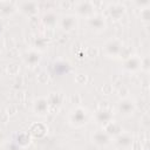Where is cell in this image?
Wrapping results in <instances>:
<instances>
[{
    "mask_svg": "<svg viewBox=\"0 0 150 150\" xmlns=\"http://www.w3.org/2000/svg\"><path fill=\"white\" fill-rule=\"evenodd\" d=\"M124 43L118 38H111L103 45V53L108 57H118L123 49Z\"/></svg>",
    "mask_w": 150,
    "mask_h": 150,
    "instance_id": "obj_2",
    "label": "cell"
},
{
    "mask_svg": "<svg viewBox=\"0 0 150 150\" xmlns=\"http://www.w3.org/2000/svg\"><path fill=\"white\" fill-rule=\"evenodd\" d=\"M123 68L130 74H135L141 70V57L138 55H130L123 62Z\"/></svg>",
    "mask_w": 150,
    "mask_h": 150,
    "instance_id": "obj_12",
    "label": "cell"
},
{
    "mask_svg": "<svg viewBox=\"0 0 150 150\" xmlns=\"http://www.w3.org/2000/svg\"><path fill=\"white\" fill-rule=\"evenodd\" d=\"M48 103H49V112L56 107L57 109L61 107V102H62V95L61 93H52L48 97Z\"/></svg>",
    "mask_w": 150,
    "mask_h": 150,
    "instance_id": "obj_21",
    "label": "cell"
},
{
    "mask_svg": "<svg viewBox=\"0 0 150 150\" xmlns=\"http://www.w3.org/2000/svg\"><path fill=\"white\" fill-rule=\"evenodd\" d=\"M141 70L148 73L149 71V56L145 55L144 57H141Z\"/></svg>",
    "mask_w": 150,
    "mask_h": 150,
    "instance_id": "obj_23",
    "label": "cell"
},
{
    "mask_svg": "<svg viewBox=\"0 0 150 150\" xmlns=\"http://www.w3.org/2000/svg\"><path fill=\"white\" fill-rule=\"evenodd\" d=\"M18 11L16 4L11 1H0V19L12 16Z\"/></svg>",
    "mask_w": 150,
    "mask_h": 150,
    "instance_id": "obj_17",
    "label": "cell"
},
{
    "mask_svg": "<svg viewBox=\"0 0 150 150\" xmlns=\"http://www.w3.org/2000/svg\"><path fill=\"white\" fill-rule=\"evenodd\" d=\"M28 134L30 135L32 139H41L48 134V127L41 122H34L28 128Z\"/></svg>",
    "mask_w": 150,
    "mask_h": 150,
    "instance_id": "obj_9",
    "label": "cell"
},
{
    "mask_svg": "<svg viewBox=\"0 0 150 150\" xmlns=\"http://www.w3.org/2000/svg\"><path fill=\"white\" fill-rule=\"evenodd\" d=\"M16 8L20 13H22L25 16H34L39 12V4L35 1H21L16 4Z\"/></svg>",
    "mask_w": 150,
    "mask_h": 150,
    "instance_id": "obj_7",
    "label": "cell"
},
{
    "mask_svg": "<svg viewBox=\"0 0 150 150\" xmlns=\"http://www.w3.org/2000/svg\"><path fill=\"white\" fill-rule=\"evenodd\" d=\"M114 139H115L116 145L118 148H121V149H129L132 145V143H134L132 136L129 135V134H125V132H122L121 135H118Z\"/></svg>",
    "mask_w": 150,
    "mask_h": 150,
    "instance_id": "obj_20",
    "label": "cell"
},
{
    "mask_svg": "<svg viewBox=\"0 0 150 150\" xmlns=\"http://www.w3.org/2000/svg\"><path fill=\"white\" fill-rule=\"evenodd\" d=\"M70 150H74V149H70Z\"/></svg>",
    "mask_w": 150,
    "mask_h": 150,
    "instance_id": "obj_27",
    "label": "cell"
},
{
    "mask_svg": "<svg viewBox=\"0 0 150 150\" xmlns=\"http://www.w3.org/2000/svg\"><path fill=\"white\" fill-rule=\"evenodd\" d=\"M90 114L87 108L77 105L73 108L68 114V123L74 128H82L88 123Z\"/></svg>",
    "mask_w": 150,
    "mask_h": 150,
    "instance_id": "obj_1",
    "label": "cell"
},
{
    "mask_svg": "<svg viewBox=\"0 0 150 150\" xmlns=\"http://www.w3.org/2000/svg\"><path fill=\"white\" fill-rule=\"evenodd\" d=\"M102 129H103L111 138H115V137H117L118 135H121V134L123 132L122 125H121L117 121H114V120H111L110 122H108L107 124H104V125L102 127Z\"/></svg>",
    "mask_w": 150,
    "mask_h": 150,
    "instance_id": "obj_16",
    "label": "cell"
},
{
    "mask_svg": "<svg viewBox=\"0 0 150 150\" xmlns=\"http://www.w3.org/2000/svg\"><path fill=\"white\" fill-rule=\"evenodd\" d=\"M2 48H4V41H2V39L0 38V52L2 50Z\"/></svg>",
    "mask_w": 150,
    "mask_h": 150,
    "instance_id": "obj_25",
    "label": "cell"
},
{
    "mask_svg": "<svg viewBox=\"0 0 150 150\" xmlns=\"http://www.w3.org/2000/svg\"><path fill=\"white\" fill-rule=\"evenodd\" d=\"M136 108H137V104L135 100H132L131 97H122L116 104L117 111L123 117H130L131 115H134V112L136 111Z\"/></svg>",
    "mask_w": 150,
    "mask_h": 150,
    "instance_id": "obj_3",
    "label": "cell"
},
{
    "mask_svg": "<svg viewBox=\"0 0 150 150\" xmlns=\"http://www.w3.org/2000/svg\"><path fill=\"white\" fill-rule=\"evenodd\" d=\"M59 15L54 12V11H48L46 12L42 18H41V23L46 27V28H49V29H53L55 28L57 25H59Z\"/></svg>",
    "mask_w": 150,
    "mask_h": 150,
    "instance_id": "obj_15",
    "label": "cell"
},
{
    "mask_svg": "<svg viewBox=\"0 0 150 150\" xmlns=\"http://www.w3.org/2000/svg\"><path fill=\"white\" fill-rule=\"evenodd\" d=\"M94 120L97 124H101L103 127L104 124H107L108 122H110L112 120V111L107 108H101L95 111Z\"/></svg>",
    "mask_w": 150,
    "mask_h": 150,
    "instance_id": "obj_14",
    "label": "cell"
},
{
    "mask_svg": "<svg viewBox=\"0 0 150 150\" xmlns=\"http://www.w3.org/2000/svg\"><path fill=\"white\" fill-rule=\"evenodd\" d=\"M32 142V137L30 135L28 134V131H19L15 134V137H14V143L21 148V149H25L27 148Z\"/></svg>",
    "mask_w": 150,
    "mask_h": 150,
    "instance_id": "obj_18",
    "label": "cell"
},
{
    "mask_svg": "<svg viewBox=\"0 0 150 150\" xmlns=\"http://www.w3.org/2000/svg\"><path fill=\"white\" fill-rule=\"evenodd\" d=\"M87 26L94 32H103L107 28V21L103 15L94 14L87 19Z\"/></svg>",
    "mask_w": 150,
    "mask_h": 150,
    "instance_id": "obj_8",
    "label": "cell"
},
{
    "mask_svg": "<svg viewBox=\"0 0 150 150\" xmlns=\"http://www.w3.org/2000/svg\"><path fill=\"white\" fill-rule=\"evenodd\" d=\"M57 26L63 32H73L79 26V18L75 14H63L60 16Z\"/></svg>",
    "mask_w": 150,
    "mask_h": 150,
    "instance_id": "obj_6",
    "label": "cell"
},
{
    "mask_svg": "<svg viewBox=\"0 0 150 150\" xmlns=\"http://www.w3.org/2000/svg\"><path fill=\"white\" fill-rule=\"evenodd\" d=\"M141 20L148 25L149 21H150V14H149V7L148 8H144V9H141Z\"/></svg>",
    "mask_w": 150,
    "mask_h": 150,
    "instance_id": "obj_22",
    "label": "cell"
},
{
    "mask_svg": "<svg viewBox=\"0 0 150 150\" xmlns=\"http://www.w3.org/2000/svg\"><path fill=\"white\" fill-rule=\"evenodd\" d=\"M22 61L28 67H34L41 61V53L36 49H29L26 50L22 54Z\"/></svg>",
    "mask_w": 150,
    "mask_h": 150,
    "instance_id": "obj_13",
    "label": "cell"
},
{
    "mask_svg": "<svg viewBox=\"0 0 150 150\" xmlns=\"http://www.w3.org/2000/svg\"><path fill=\"white\" fill-rule=\"evenodd\" d=\"M2 30H4V25H2V22H1V20H0V34L2 33Z\"/></svg>",
    "mask_w": 150,
    "mask_h": 150,
    "instance_id": "obj_26",
    "label": "cell"
},
{
    "mask_svg": "<svg viewBox=\"0 0 150 150\" xmlns=\"http://www.w3.org/2000/svg\"><path fill=\"white\" fill-rule=\"evenodd\" d=\"M108 14L112 20H120L123 18V15L127 12L125 6L122 2H111L107 7Z\"/></svg>",
    "mask_w": 150,
    "mask_h": 150,
    "instance_id": "obj_11",
    "label": "cell"
},
{
    "mask_svg": "<svg viewBox=\"0 0 150 150\" xmlns=\"http://www.w3.org/2000/svg\"><path fill=\"white\" fill-rule=\"evenodd\" d=\"M6 150H21V148H19L14 142H11V143H7Z\"/></svg>",
    "mask_w": 150,
    "mask_h": 150,
    "instance_id": "obj_24",
    "label": "cell"
},
{
    "mask_svg": "<svg viewBox=\"0 0 150 150\" xmlns=\"http://www.w3.org/2000/svg\"><path fill=\"white\" fill-rule=\"evenodd\" d=\"M33 111L38 116H46L49 114V103L47 97L40 96L34 100L33 102Z\"/></svg>",
    "mask_w": 150,
    "mask_h": 150,
    "instance_id": "obj_10",
    "label": "cell"
},
{
    "mask_svg": "<svg viewBox=\"0 0 150 150\" xmlns=\"http://www.w3.org/2000/svg\"><path fill=\"white\" fill-rule=\"evenodd\" d=\"M52 68H53V71L55 74H57L59 76H63V75H66V74H68L70 71V64H69V62H67L64 60L55 61L53 63Z\"/></svg>",
    "mask_w": 150,
    "mask_h": 150,
    "instance_id": "obj_19",
    "label": "cell"
},
{
    "mask_svg": "<svg viewBox=\"0 0 150 150\" xmlns=\"http://www.w3.org/2000/svg\"><path fill=\"white\" fill-rule=\"evenodd\" d=\"M75 8V15L77 18H84L86 20L90 16H93L95 13V4L93 1H79L74 5Z\"/></svg>",
    "mask_w": 150,
    "mask_h": 150,
    "instance_id": "obj_4",
    "label": "cell"
},
{
    "mask_svg": "<svg viewBox=\"0 0 150 150\" xmlns=\"http://www.w3.org/2000/svg\"><path fill=\"white\" fill-rule=\"evenodd\" d=\"M90 141L97 148H105V146H108L111 143L112 138L103 129H97L94 132H91Z\"/></svg>",
    "mask_w": 150,
    "mask_h": 150,
    "instance_id": "obj_5",
    "label": "cell"
}]
</instances>
